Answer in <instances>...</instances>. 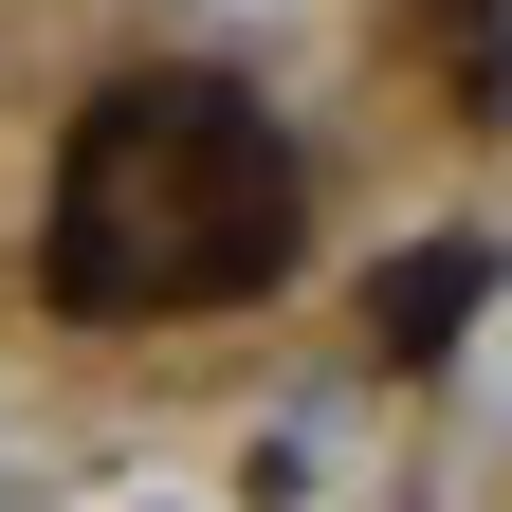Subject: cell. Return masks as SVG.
<instances>
[{
	"label": "cell",
	"mask_w": 512,
	"mask_h": 512,
	"mask_svg": "<svg viewBox=\"0 0 512 512\" xmlns=\"http://www.w3.org/2000/svg\"><path fill=\"white\" fill-rule=\"evenodd\" d=\"M458 293H476V256H403V293H384V348H439V330H458Z\"/></svg>",
	"instance_id": "cell-2"
},
{
	"label": "cell",
	"mask_w": 512,
	"mask_h": 512,
	"mask_svg": "<svg viewBox=\"0 0 512 512\" xmlns=\"http://www.w3.org/2000/svg\"><path fill=\"white\" fill-rule=\"evenodd\" d=\"M293 256V165L238 92H110L55 202V275L74 311H183Z\"/></svg>",
	"instance_id": "cell-1"
}]
</instances>
